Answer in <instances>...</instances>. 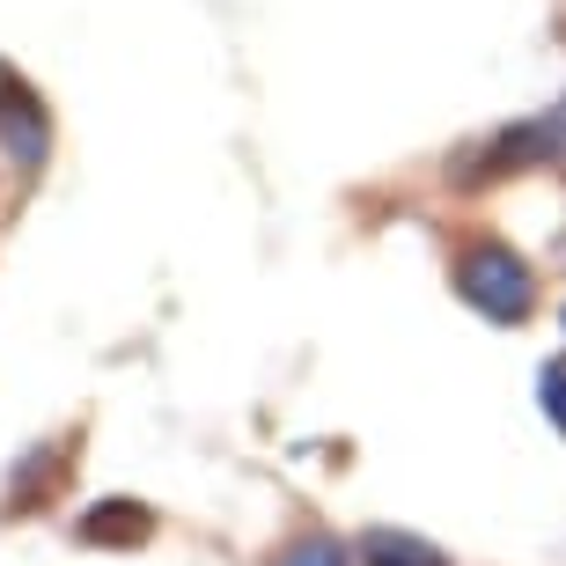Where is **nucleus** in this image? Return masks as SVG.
I'll return each instance as SVG.
<instances>
[{"label": "nucleus", "mask_w": 566, "mask_h": 566, "mask_svg": "<svg viewBox=\"0 0 566 566\" xmlns=\"http://www.w3.org/2000/svg\"><path fill=\"white\" fill-rule=\"evenodd\" d=\"M457 294L485 324H523L530 302H537V273H530L507 243H471V251L457 258Z\"/></svg>", "instance_id": "nucleus-1"}, {"label": "nucleus", "mask_w": 566, "mask_h": 566, "mask_svg": "<svg viewBox=\"0 0 566 566\" xmlns=\"http://www.w3.org/2000/svg\"><path fill=\"white\" fill-rule=\"evenodd\" d=\"M552 155H566V104H552L545 118H523V126H501L493 140H479V155H457V185H493V177H515Z\"/></svg>", "instance_id": "nucleus-2"}, {"label": "nucleus", "mask_w": 566, "mask_h": 566, "mask_svg": "<svg viewBox=\"0 0 566 566\" xmlns=\"http://www.w3.org/2000/svg\"><path fill=\"white\" fill-rule=\"evenodd\" d=\"M0 140H8V155H22L30 169H38L44 147H52V111H44V96L22 82L8 60H0Z\"/></svg>", "instance_id": "nucleus-3"}, {"label": "nucleus", "mask_w": 566, "mask_h": 566, "mask_svg": "<svg viewBox=\"0 0 566 566\" xmlns=\"http://www.w3.org/2000/svg\"><path fill=\"white\" fill-rule=\"evenodd\" d=\"M74 471V441H44L30 463H15V479H8V515H30L60 493V479Z\"/></svg>", "instance_id": "nucleus-4"}, {"label": "nucleus", "mask_w": 566, "mask_h": 566, "mask_svg": "<svg viewBox=\"0 0 566 566\" xmlns=\"http://www.w3.org/2000/svg\"><path fill=\"white\" fill-rule=\"evenodd\" d=\"M354 552H360V566H449L441 545H427V537H412V530H390V523L360 530Z\"/></svg>", "instance_id": "nucleus-5"}, {"label": "nucleus", "mask_w": 566, "mask_h": 566, "mask_svg": "<svg viewBox=\"0 0 566 566\" xmlns=\"http://www.w3.org/2000/svg\"><path fill=\"white\" fill-rule=\"evenodd\" d=\"M147 530H155V515L140 501H96L82 515V545H140Z\"/></svg>", "instance_id": "nucleus-6"}, {"label": "nucleus", "mask_w": 566, "mask_h": 566, "mask_svg": "<svg viewBox=\"0 0 566 566\" xmlns=\"http://www.w3.org/2000/svg\"><path fill=\"white\" fill-rule=\"evenodd\" d=\"M273 566H354V559H346V545H338V537H324V530H310V537H294V545L280 552Z\"/></svg>", "instance_id": "nucleus-7"}, {"label": "nucleus", "mask_w": 566, "mask_h": 566, "mask_svg": "<svg viewBox=\"0 0 566 566\" xmlns=\"http://www.w3.org/2000/svg\"><path fill=\"white\" fill-rule=\"evenodd\" d=\"M537 405H545V420H552V427L566 434V354L537 368Z\"/></svg>", "instance_id": "nucleus-8"}]
</instances>
